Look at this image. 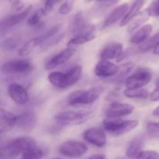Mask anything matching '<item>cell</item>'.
<instances>
[{
  "label": "cell",
  "instance_id": "d4e9b609",
  "mask_svg": "<svg viewBox=\"0 0 159 159\" xmlns=\"http://www.w3.org/2000/svg\"><path fill=\"white\" fill-rule=\"evenodd\" d=\"M152 16L149 12L148 9H145L144 10L141 11L138 13V15L135 17L134 19L130 21V23L128 24V27H127V30L128 32H132V31L135 30L137 28L140 27L141 25L144 24L150 17Z\"/></svg>",
  "mask_w": 159,
  "mask_h": 159
},
{
  "label": "cell",
  "instance_id": "d6986e66",
  "mask_svg": "<svg viewBox=\"0 0 159 159\" xmlns=\"http://www.w3.org/2000/svg\"><path fill=\"white\" fill-rule=\"evenodd\" d=\"M48 79L51 85L58 89H67L70 87L69 79L67 72L54 71L48 75Z\"/></svg>",
  "mask_w": 159,
  "mask_h": 159
},
{
  "label": "cell",
  "instance_id": "d590c367",
  "mask_svg": "<svg viewBox=\"0 0 159 159\" xmlns=\"http://www.w3.org/2000/svg\"><path fill=\"white\" fill-rule=\"evenodd\" d=\"M148 9L152 16H159V1L152 2Z\"/></svg>",
  "mask_w": 159,
  "mask_h": 159
},
{
  "label": "cell",
  "instance_id": "7402d4cb",
  "mask_svg": "<svg viewBox=\"0 0 159 159\" xmlns=\"http://www.w3.org/2000/svg\"><path fill=\"white\" fill-rule=\"evenodd\" d=\"M145 4V2L144 1H135L134 2L131 4V6L129 8L128 11L126 13V15L124 16V17L123 18V20L120 21V26H124L126 25H128L130 23L133 19H134L138 15L140 12H141V8L143 7V6Z\"/></svg>",
  "mask_w": 159,
  "mask_h": 159
},
{
  "label": "cell",
  "instance_id": "ffe728a7",
  "mask_svg": "<svg viewBox=\"0 0 159 159\" xmlns=\"http://www.w3.org/2000/svg\"><path fill=\"white\" fill-rule=\"evenodd\" d=\"M144 141L141 138H135L129 143L126 150V155L130 159H138L143 151Z\"/></svg>",
  "mask_w": 159,
  "mask_h": 159
},
{
  "label": "cell",
  "instance_id": "e0dca14e",
  "mask_svg": "<svg viewBox=\"0 0 159 159\" xmlns=\"http://www.w3.org/2000/svg\"><path fill=\"white\" fill-rule=\"evenodd\" d=\"M123 54V45L120 43H112L107 45L101 51L100 58L102 60H112L121 57Z\"/></svg>",
  "mask_w": 159,
  "mask_h": 159
},
{
  "label": "cell",
  "instance_id": "2e32d148",
  "mask_svg": "<svg viewBox=\"0 0 159 159\" xmlns=\"http://www.w3.org/2000/svg\"><path fill=\"white\" fill-rule=\"evenodd\" d=\"M129 6L128 3H124V4L120 5L119 6H117L116 8H115L110 14H109L108 16L107 17V19L104 21L103 24H102V29H106V28H108L110 26H111L112 25H113L114 23H116V22L119 20H123V18L124 17V16L126 15V13L128 11Z\"/></svg>",
  "mask_w": 159,
  "mask_h": 159
},
{
  "label": "cell",
  "instance_id": "d6a6232c",
  "mask_svg": "<svg viewBox=\"0 0 159 159\" xmlns=\"http://www.w3.org/2000/svg\"><path fill=\"white\" fill-rule=\"evenodd\" d=\"M73 5H74L73 1L64 2L59 6L58 12L61 15H67V14L70 13L73 9Z\"/></svg>",
  "mask_w": 159,
  "mask_h": 159
},
{
  "label": "cell",
  "instance_id": "44dd1931",
  "mask_svg": "<svg viewBox=\"0 0 159 159\" xmlns=\"http://www.w3.org/2000/svg\"><path fill=\"white\" fill-rule=\"evenodd\" d=\"M152 30H153V27L152 24L144 25L133 34V36L130 37V41L134 44L141 45L150 37Z\"/></svg>",
  "mask_w": 159,
  "mask_h": 159
},
{
  "label": "cell",
  "instance_id": "cb8c5ba5",
  "mask_svg": "<svg viewBox=\"0 0 159 159\" xmlns=\"http://www.w3.org/2000/svg\"><path fill=\"white\" fill-rule=\"evenodd\" d=\"M88 26L89 24H87L83 12H78L71 20V25H70V30L75 35L78 33L83 30Z\"/></svg>",
  "mask_w": 159,
  "mask_h": 159
},
{
  "label": "cell",
  "instance_id": "ee69618b",
  "mask_svg": "<svg viewBox=\"0 0 159 159\" xmlns=\"http://www.w3.org/2000/svg\"><path fill=\"white\" fill-rule=\"evenodd\" d=\"M119 159H124V158H119Z\"/></svg>",
  "mask_w": 159,
  "mask_h": 159
},
{
  "label": "cell",
  "instance_id": "7bdbcfd3",
  "mask_svg": "<svg viewBox=\"0 0 159 159\" xmlns=\"http://www.w3.org/2000/svg\"><path fill=\"white\" fill-rule=\"evenodd\" d=\"M53 159H62V158H53Z\"/></svg>",
  "mask_w": 159,
  "mask_h": 159
},
{
  "label": "cell",
  "instance_id": "9a60e30c",
  "mask_svg": "<svg viewBox=\"0 0 159 159\" xmlns=\"http://www.w3.org/2000/svg\"><path fill=\"white\" fill-rule=\"evenodd\" d=\"M17 116L14 113L1 108L0 110V132L1 134L9 131L17 125Z\"/></svg>",
  "mask_w": 159,
  "mask_h": 159
},
{
  "label": "cell",
  "instance_id": "5b68a950",
  "mask_svg": "<svg viewBox=\"0 0 159 159\" xmlns=\"http://www.w3.org/2000/svg\"><path fill=\"white\" fill-rule=\"evenodd\" d=\"M59 153L69 158H80L88 152V147L79 141H67L59 147Z\"/></svg>",
  "mask_w": 159,
  "mask_h": 159
},
{
  "label": "cell",
  "instance_id": "484cf974",
  "mask_svg": "<svg viewBox=\"0 0 159 159\" xmlns=\"http://www.w3.org/2000/svg\"><path fill=\"white\" fill-rule=\"evenodd\" d=\"M124 96L130 99H148L151 93L144 88L141 89H126Z\"/></svg>",
  "mask_w": 159,
  "mask_h": 159
},
{
  "label": "cell",
  "instance_id": "3957f363",
  "mask_svg": "<svg viewBox=\"0 0 159 159\" xmlns=\"http://www.w3.org/2000/svg\"><path fill=\"white\" fill-rule=\"evenodd\" d=\"M139 124L136 120L106 119L103 121V128L113 135H122L131 131Z\"/></svg>",
  "mask_w": 159,
  "mask_h": 159
},
{
  "label": "cell",
  "instance_id": "52a82bcc",
  "mask_svg": "<svg viewBox=\"0 0 159 159\" xmlns=\"http://www.w3.org/2000/svg\"><path fill=\"white\" fill-rule=\"evenodd\" d=\"M33 65L26 60H12L2 65V72L4 74H23L32 71Z\"/></svg>",
  "mask_w": 159,
  "mask_h": 159
},
{
  "label": "cell",
  "instance_id": "7c38bea8",
  "mask_svg": "<svg viewBox=\"0 0 159 159\" xmlns=\"http://www.w3.org/2000/svg\"><path fill=\"white\" fill-rule=\"evenodd\" d=\"M96 37V33L95 27L91 25H89L86 28L75 34L74 37L68 41V48H73L75 46L83 44V43L94 40Z\"/></svg>",
  "mask_w": 159,
  "mask_h": 159
},
{
  "label": "cell",
  "instance_id": "277c9868",
  "mask_svg": "<svg viewBox=\"0 0 159 159\" xmlns=\"http://www.w3.org/2000/svg\"><path fill=\"white\" fill-rule=\"evenodd\" d=\"M93 110L89 111H63L57 113L54 119L57 122L66 124H79L85 122L93 115Z\"/></svg>",
  "mask_w": 159,
  "mask_h": 159
},
{
  "label": "cell",
  "instance_id": "e575fe53",
  "mask_svg": "<svg viewBox=\"0 0 159 159\" xmlns=\"http://www.w3.org/2000/svg\"><path fill=\"white\" fill-rule=\"evenodd\" d=\"M138 159H159V153L155 151H144Z\"/></svg>",
  "mask_w": 159,
  "mask_h": 159
},
{
  "label": "cell",
  "instance_id": "836d02e7",
  "mask_svg": "<svg viewBox=\"0 0 159 159\" xmlns=\"http://www.w3.org/2000/svg\"><path fill=\"white\" fill-rule=\"evenodd\" d=\"M20 42V39L17 37H9V38L5 40L3 42V47L7 50H12L16 48L19 45V43Z\"/></svg>",
  "mask_w": 159,
  "mask_h": 159
},
{
  "label": "cell",
  "instance_id": "30bf717a",
  "mask_svg": "<svg viewBox=\"0 0 159 159\" xmlns=\"http://www.w3.org/2000/svg\"><path fill=\"white\" fill-rule=\"evenodd\" d=\"M75 53V49L73 48H67L64 49L63 51H60L57 54L53 55L51 58L47 61L46 64L44 65V68L46 70H51L56 67L59 66L61 65H63L65 62L70 60L71 57L74 55Z\"/></svg>",
  "mask_w": 159,
  "mask_h": 159
},
{
  "label": "cell",
  "instance_id": "ba28073f",
  "mask_svg": "<svg viewBox=\"0 0 159 159\" xmlns=\"http://www.w3.org/2000/svg\"><path fill=\"white\" fill-rule=\"evenodd\" d=\"M134 110V107L131 104L123 102H113L106 111L107 119H120L131 114Z\"/></svg>",
  "mask_w": 159,
  "mask_h": 159
},
{
  "label": "cell",
  "instance_id": "4316f807",
  "mask_svg": "<svg viewBox=\"0 0 159 159\" xmlns=\"http://www.w3.org/2000/svg\"><path fill=\"white\" fill-rule=\"evenodd\" d=\"M159 43V32L157 34H154L153 36L149 37L147 40L139 45V49L141 51L145 52V51H148L152 49H155V47Z\"/></svg>",
  "mask_w": 159,
  "mask_h": 159
},
{
  "label": "cell",
  "instance_id": "f546056e",
  "mask_svg": "<svg viewBox=\"0 0 159 159\" xmlns=\"http://www.w3.org/2000/svg\"><path fill=\"white\" fill-rule=\"evenodd\" d=\"M47 14L43 8H40L38 11L34 12L27 20V24L30 26H37L41 23V20L43 17L46 16Z\"/></svg>",
  "mask_w": 159,
  "mask_h": 159
},
{
  "label": "cell",
  "instance_id": "8fae6325",
  "mask_svg": "<svg viewBox=\"0 0 159 159\" xmlns=\"http://www.w3.org/2000/svg\"><path fill=\"white\" fill-rule=\"evenodd\" d=\"M120 71V67L110 61L101 59L95 67L94 72L100 78L115 77Z\"/></svg>",
  "mask_w": 159,
  "mask_h": 159
},
{
  "label": "cell",
  "instance_id": "f35d334b",
  "mask_svg": "<svg viewBox=\"0 0 159 159\" xmlns=\"http://www.w3.org/2000/svg\"><path fill=\"white\" fill-rule=\"evenodd\" d=\"M149 99H150V100L154 101V102L159 101V79L157 80L156 88L151 93Z\"/></svg>",
  "mask_w": 159,
  "mask_h": 159
},
{
  "label": "cell",
  "instance_id": "74e56055",
  "mask_svg": "<svg viewBox=\"0 0 159 159\" xmlns=\"http://www.w3.org/2000/svg\"><path fill=\"white\" fill-rule=\"evenodd\" d=\"M59 2H60L53 1V0H49V1H47L46 2H45L44 6L43 7V10L45 11V12H46L47 15H48V14H49L50 12H51V11L54 9V6H55L57 4H58Z\"/></svg>",
  "mask_w": 159,
  "mask_h": 159
},
{
  "label": "cell",
  "instance_id": "4fadbf2b",
  "mask_svg": "<svg viewBox=\"0 0 159 159\" xmlns=\"http://www.w3.org/2000/svg\"><path fill=\"white\" fill-rule=\"evenodd\" d=\"M8 94L11 99L18 105H24L29 100V95L26 89L18 83H12L9 85Z\"/></svg>",
  "mask_w": 159,
  "mask_h": 159
},
{
  "label": "cell",
  "instance_id": "4dcf8cb0",
  "mask_svg": "<svg viewBox=\"0 0 159 159\" xmlns=\"http://www.w3.org/2000/svg\"><path fill=\"white\" fill-rule=\"evenodd\" d=\"M43 156V151L39 148L34 147L23 152L21 159H41Z\"/></svg>",
  "mask_w": 159,
  "mask_h": 159
},
{
  "label": "cell",
  "instance_id": "83f0119b",
  "mask_svg": "<svg viewBox=\"0 0 159 159\" xmlns=\"http://www.w3.org/2000/svg\"><path fill=\"white\" fill-rule=\"evenodd\" d=\"M147 134L152 139H159V122L148 121L145 124Z\"/></svg>",
  "mask_w": 159,
  "mask_h": 159
},
{
  "label": "cell",
  "instance_id": "b9f144b4",
  "mask_svg": "<svg viewBox=\"0 0 159 159\" xmlns=\"http://www.w3.org/2000/svg\"><path fill=\"white\" fill-rule=\"evenodd\" d=\"M154 54H156V55H159V43L155 47V49H154Z\"/></svg>",
  "mask_w": 159,
  "mask_h": 159
},
{
  "label": "cell",
  "instance_id": "8d00e7d4",
  "mask_svg": "<svg viewBox=\"0 0 159 159\" xmlns=\"http://www.w3.org/2000/svg\"><path fill=\"white\" fill-rule=\"evenodd\" d=\"M11 8L13 9L14 11L18 13V12H21L24 10V3L21 1H10L9 2Z\"/></svg>",
  "mask_w": 159,
  "mask_h": 159
},
{
  "label": "cell",
  "instance_id": "9c48e42d",
  "mask_svg": "<svg viewBox=\"0 0 159 159\" xmlns=\"http://www.w3.org/2000/svg\"><path fill=\"white\" fill-rule=\"evenodd\" d=\"M83 137L87 142L98 148L104 147L107 143V138L105 132L100 127L89 128L84 132Z\"/></svg>",
  "mask_w": 159,
  "mask_h": 159
},
{
  "label": "cell",
  "instance_id": "603a6c76",
  "mask_svg": "<svg viewBox=\"0 0 159 159\" xmlns=\"http://www.w3.org/2000/svg\"><path fill=\"white\" fill-rule=\"evenodd\" d=\"M42 44V40L40 37H34L30 39L23 45H22L18 50V55L21 57L28 56L32 54L37 48H40Z\"/></svg>",
  "mask_w": 159,
  "mask_h": 159
},
{
  "label": "cell",
  "instance_id": "f1b7e54d",
  "mask_svg": "<svg viewBox=\"0 0 159 159\" xmlns=\"http://www.w3.org/2000/svg\"><path fill=\"white\" fill-rule=\"evenodd\" d=\"M134 65L133 63H131V62H128V63H126L124 65H121L120 67L119 72L115 76L113 80L116 82H121V81L124 80L125 79V77H127V75H129V73L130 72L132 68H134Z\"/></svg>",
  "mask_w": 159,
  "mask_h": 159
},
{
  "label": "cell",
  "instance_id": "60d3db41",
  "mask_svg": "<svg viewBox=\"0 0 159 159\" xmlns=\"http://www.w3.org/2000/svg\"><path fill=\"white\" fill-rule=\"evenodd\" d=\"M152 114H153L154 116H159V106L158 107H157L156 108L153 110V113H152Z\"/></svg>",
  "mask_w": 159,
  "mask_h": 159
},
{
  "label": "cell",
  "instance_id": "7a4b0ae2",
  "mask_svg": "<svg viewBox=\"0 0 159 159\" xmlns=\"http://www.w3.org/2000/svg\"><path fill=\"white\" fill-rule=\"evenodd\" d=\"M103 91L104 89L102 86L94 87L86 90H77L68 96V102L72 107L89 105L96 102Z\"/></svg>",
  "mask_w": 159,
  "mask_h": 159
},
{
  "label": "cell",
  "instance_id": "ac0fdd59",
  "mask_svg": "<svg viewBox=\"0 0 159 159\" xmlns=\"http://www.w3.org/2000/svg\"><path fill=\"white\" fill-rule=\"evenodd\" d=\"M17 126L19 128L26 131H30L34 129L37 121L35 113L31 111H26L17 116Z\"/></svg>",
  "mask_w": 159,
  "mask_h": 159
},
{
  "label": "cell",
  "instance_id": "8992f818",
  "mask_svg": "<svg viewBox=\"0 0 159 159\" xmlns=\"http://www.w3.org/2000/svg\"><path fill=\"white\" fill-rule=\"evenodd\" d=\"M152 75L146 68H139L125 80L127 89H141L152 81Z\"/></svg>",
  "mask_w": 159,
  "mask_h": 159
},
{
  "label": "cell",
  "instance_id": "5bb4252c",
  "mask_svg": "<svg viewBox=\"0 0 159 159\" xmlns=\"http://www.w3.org/2000/svg\"><path fill=\"white\" fill-rule=\"evenodd\" d=\"M33 6L30 5L28 6L23 12H18V13L13 14L9 16H7L6 18L3 19L1 21V30H4L10 29V28L13 27V26H16V25L20 24V23L23 21L26 17L29 16L32 11Z\"/></svg>",
  "mask_w": 159,
  "mask_h": 159
},
{
  "label": "cell",
  "instance_id": "ab89813d",
  "mask_svg": "<svg viewBox=\"0 0 159 159\" xmlns=\"http://www.w3.org/2000/svg\"><path fill=\"white\" fill-rule=\"evenodd\" d=\"M87 159H107L103 155H99V154H97V155H93L92 156H90L89 158Z\"/></svg>",
  "mask_w": 159,
  "mask_h": 159
},
{
  "label": "cell",
  "instance_id": "6da1fadb",
  "mask_svg": "<svg viewBox=\"0 0 159 159\" xmlns=\"http://www.w3.org/2000/svg\"><path fill=\"white\" fill-rule=\"evenodd\" d=\"M36 147V141L30 137H20L9 141L1 149L0 159H16L20 154Z\"/></svg>",
  "mask_w": 159,
  "mask_h": 159
},
{
  "label": "cell",
  "instance_id": "1f68e13d",
  "mask_svg": "<svg viewBox=\"0 0 159 159\" xmlns=\"http://www.w3.org/2000/svg\"><path fill=\"white\" fill-rule=\"evenodd\" d=\"M64 37H65V33L61 32L60 34L56 35L55 37H52V38L49 39L47 41L43 42L41 46H40V48L41 49H48V48H51V47L57 44L64 38Z\"/></svg>",
  "mask_w": 159,
  "mask_h": 159
}]
</instances>
